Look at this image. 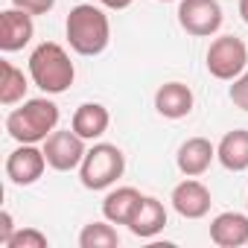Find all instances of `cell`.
Instances as JSON below:
<instances>
[{
    "label": "cell",
    "instance_id": "20",
    "mask_svg": "<svg viewBox=\"0 0 248 248\" xmlns=\"http://www.w3.org/2000/svg\"><path fill=\"white\" fill-rule=\"evenodd\" d=\"M3 248H47V236L38 228H18Z\"/></svg>",
    "mask_w": 248,
    "mask_h": 248
},
{
    "label": "cell",
    "instance_id": "12",
    "mask_svg": "<svg viewBox=\"0 0 248 248\" xmlns=\"http://www.w3.org/2000/svg\"><path fill=\"white\" fill-rule=\"evenodd\" d=\"M210 239L219 248H242L248 245V213L225 210L210 222Z\"/></svg>",
    "mask_w": 248,
    "mask_h": 248
},
{
    "label": "cell",
    "instance_id": "6",
    "mask_svg": "<svg viewBox=\"0 0 248 248\" xmlns=\"http://www.w3.org/2000/svg\"><path fill=\"white\" fill-rule=\"evenodd\" d=\"M178 24L187 35L210 38L222 27V6L219 0H181L178 3Z\"/></svg>",
    "mask_w": 248,
    "mask_h": 248
},
{
    "label": "cell",
    "instance_id": "18",
    "mask_svg": "<svg viewBox=\"0 0 248 248\" xmlns=\"http://www.w3.org/2000/svg\"><path fill=\"white\" fill-rule=\"evenodd\" d=\"M0 70H3V76H0V102H3L6 108L24 102L27 99V88H30L24 70L15 67L12 62H0Z\"/></svg>",
    "mask_w": 248,
    "mask_h": 248
},
{
    "label": "cell",
    "instance_id": "10",
    "mask_svg": "<svg viewBox=\"0 0 248 248\" xmlns=\"http://www.w3.org/2000/svg\"><path fill=\"white\" fill-rule=\"evenodd\" d=\"M35 35V24H32V15L12 6L0 15V50L3 53H18L24 50Z\"/></svg>",
    "mask_w": 248,
    "mask_h": 248
},
{
    "label": "cell",
    "instance_id": "21",
    "mask_svg": "<svg viewBox=\"0 0 248 248\" xmlns=\"http://www.w3.org/2000/svg\"><path fill=\"white\" fill-rule=\"evenodd\" d=\"M228 96H231V102H233L236 108L248 111V70H245V73H239V76L233 79V85H231Z\"/></svg>",
    "mask_w": 248,
    "mask_h": 248
},
{
    "label": "cell",
    "instance_id": "17",
    "mask_svg": "<svg viewBox=\"0 0 248 248\" xmlns=\"http://www.w3.org/2000/svg\"><path fill=\"white\" fill-rule=\"evenodd\" d=\"M216 161L231 172H245L248 170V129L228 132L216 146Z\"/></svg>",
    "mask_w": 248,
    "mask_h": 248
},
{
    "label": "cell",
    "instance_id": "9",
    "mask_svg": "<svg viewBox=\"0 0 248 248\" xmlns=\"http://www.w3.org/2000/svg\"><path fill=\"white\" fill-rule=\"evenodd\" d=\"M170 202H172L175 213L184 216V219H202V216L210 213V204H213L210 190L196 178H184L181 184H175Z\"/></svg>",
    "mask_w": 248,
    "mask_h": 248
},
{
    "label": "cell",
    "instance_id": "25",
    "mask_svg": "<svg viewBox=\"0 0 248 248\" xmlns=\"http://www.w3.org/2000/svg\"><path fill=\"white\" fill-rule=\"evenodd\" d=\"M239 15H242V21L248 24V0H239Z\"/></svg>",
    "mask_w": 248,
    "mask_h": 248
},
{
    "label": "cell",
    "instance_id": "23",
    "mask_svg": "<svg viewBox=\"0 0 248 248\" xmlns=\"http://www.w3.org/2000/svg\"><path fill=\"white\" fill-rule=\"evenodd\" d=\"M12 233H15V222H12V213H9V210H3V213H0V245H6Z\"/></svg>",
    "mask_w": 248,
    "mask_h": 248
},
{
    "label": "cell",
    "instance_id": "24",
    "mask_svg": "<svg viewBox=\"0 0 248 248\" xmlns=\"http://www.w3.org/2000/svg\"><path fill=\"white\" fill-rule=\"evenodd\" d=\"M135 3V0H99V6H105V9H114V12H120V9H129Z\"/></svg>",
    "mask_w": 248,
    "mask_h": 248
},
{
    "label": "cell",
    "instance_id": "8",
    "mask_svg": "<svg viewBox=\"0 0 248 248\" xmlns=\"http://www.w3.org/2000/svg\"><path fill=\"white\" fill-rule=\"evenodd\" d=\"M47 167H50L47 155H44V149H38V143H21L6 158V178L18 187H30L44 175Z\"/></svg>",
    "mask_w": 248,
    "mask_h": 248
},
{
    "label": "cell",
    "instance_id": "11",
    "mask_svg": "<svg viewBox=\"0 0 248 248\" xmlns=\"http://www.w3.org/2000/svg\"><path fill=\"white\" fill-rule=\"evenodd\" d=\"M213 161H216V146L207 138H187L175 155V164H178L181 175H187V178L204 175Z\"/></svg>",
    "mask_w": 248,
    "mask_h": 248
},
{
    "label": "cell",
    "instance_id": "1",
    "mask_svg": "<svg viewBox=\"0 0 248 248\" xmlns=\"http://www.w3.org/2000/svg\"><path fill=\"white\" fill-rule=\"evenodd\" d=\"M59 126V105L47 96L24 99L6 117V132L18 143H44Z\"/></svg>",
    "mask_w": 248,
    "mask_h": 248
},
{
    "label": "cell",
    "instance_id": "15",
    "mask_svg": "<svg viewBox=\"0 0 248 248\" xmlns=\"http://www.w3.org/2000/svg\"><path fill=\"white\" fill-rule=\"evenodd\" d=\"M167 228V207L164 202H158L155 196H143V202L138 204L132 222H129V231L140 239H152L158 236L161 231Z\"/></svg>",
    "mask_w": 248,
    "mask_h": 248
},
{
    "label": "cell",
    "instance_id": "27",
    "mask_svg": "<svg viewBox=\"0 0 248 248\" xmlns=\"http://www.w3.org/2000/svg\"><path fill=\"white\" fill-rule=\"evenodd\" d=\"M245 204H248V202H245Z\"/></svg>",
    "mask_w": 248,
    "mask_h": 248
},
{
    "label": "cell",
    "instance_id": "13",
    "mask_svg": "<svg viewBox=\"0 0 248 248\" xmlns=\"http://www.w3.org/2000/svg\"><path fill=\"white\" fill-rule=\"evenodd\" d=\"M108 126H111V114L102 102H82L70 120V129L85 140H99L108 132Z\"/></svg>",
    "mask_w": 248,
    "mask_h": 248
},
{
    "label": "cell",
    "instance_id": "14",
    "mask_svg": "<svg viewBox=\"0 0 248 248\" xmlns=\"http://www.w3.org/2000/svg\"><path fill=\"white\" fill-rule=\"evenodd\" d=\"M155 111L167 120H181L193 111V91L184 82H164L155 91Z\"/></svg>",
    "mask_w": 248,
    "mask_h": 248
},
{
    "label": "cell",
    "instance_id": "7",
    "mask_svg": "<svg viewBox=\"0 0 248 248\" xmlns=\"http://www.w3.org/2000/svg\"><path fill=\"white\" fill-rule=\"evenodd\" d=\"M44 155H47V164L56 170V172H70V170H79L88 149H85V138H79L73 129H56L47 140H44Z\"/></svg>",
    "mask_w": 248,
    "mask_h": 248
},
{
    "label": "cell",
    "instance_id": "3",
    "mask_svg": "<svg viewBox=\"0 0 248 248\" xmlns=\"http://www.w3.org/2000/svg\"><path fill=\"white\" fill-rule=\"evenodd\" d=\"M30 79L35 88H41L44 93H64L73 79H76V67L67 56V50L56 41H44L30 53Z\"/></svg>",
    "mask_w": 248,
    "mask_h": 248
},
{
    "label": "cell",
    "instance_id": "4",
    "mask_svg": "<svg viewBox=\"0 0 248 248\" xmlns=\"http://www.w3.org/2000/svg\"><path fill=\"white\" fill-rule=\"evenodd\" d=\"M126 172V155L114 143H93L79 167V181L85 190H108Z\"/></svg>",
    "mask_w": 248,
    "mask_h": 248
},
{
    "label": "cell",
    "instance_id": "2",
    "mask_svg": "<svg viewBox=\"0 0 248 248\" xmlns=\"http://www.w3.org/2000/svg\"><path fill=\"white\" fill-rule=\"evenodd\" d=\"M64 32H67V44L73 53L79 56H99L108 41H111V24H108V15L93 6V3H79L70 9L67 15V24H64Z\"/></svg>",
    "mask_w": 248,
    "mask_h": 248
},
{
    "label": "cell",
    "instance_id": "19",
    "mask_svg": "<svg viewBox=\"0 0 248 248\" xmlns=\"http://www.w3.org/2000/svg\"><path fill=\"white\" fill-rule=\"evenodd\" d=\"M117 242H120V236L114 231V222H108V219L105 222H91L79 233V245L82 248H114Z\"/></svg>",
    "mask_w": 248,
    "mask_h": 248
},
{
    "label": "cell",
    "instance_id": "16",
    "mask_svg": "<svg viewBox=\"0 0 248 248\" xmlns=\"http://www.w3.org/2000/svg\"><path fill=\"white\" fill-rule=\"evenodd\" d=\"M140 202H143V196L135 187H117V190H111L105 196L102 216L108 222H114V225H126L129 228V222H132V216H135V210H138Z\"/></svg>",
    "mask_w": 248,
    "mask_h": 248
},
{
    "label": "cell",
    "instance_id": "5",
    "mask_svg": "<svg viewBox=\"0 0 248 248\" xmlns=\"http://www.w3.org/2000/svg\"><path fill=\"white\" fill-rule=\"evenodd\" d=\"M207 73L222 82H233L239 73L248 70V44L236 35H219L207 47Z\"/></svg>",
    "mask_w": 248,
    "mask_h": 248
},
{
    "label": "cell",
    "instance_id": "26",
    "mask_svg": "<svg viewBox=\"0 0 248 248\" xmlns=\"http://www.w3.org/2000/svg\"><path fill=\"white\" fill-rule=\"evenodd\" d=\"M158 3H172V0H158Z\"/></svg>",
    "mask_w": 248,
    "mask_h": 248
},
{
    "label": "cell",
    "instance_id": "22",
    "mask_svg": "<svg viewBox=\"0 0 248 248\" xmlns=\"http://www.w3.org/2000/svg\"><path fill=\"white\" fill-rule=\"evenodd\" d=\"M12 6H18V9H24L35 18V15H47L56 6V0H12Z\"/></svg>",
    "mask_w": 248,
    "mask_h": 248
}]
</instances>
